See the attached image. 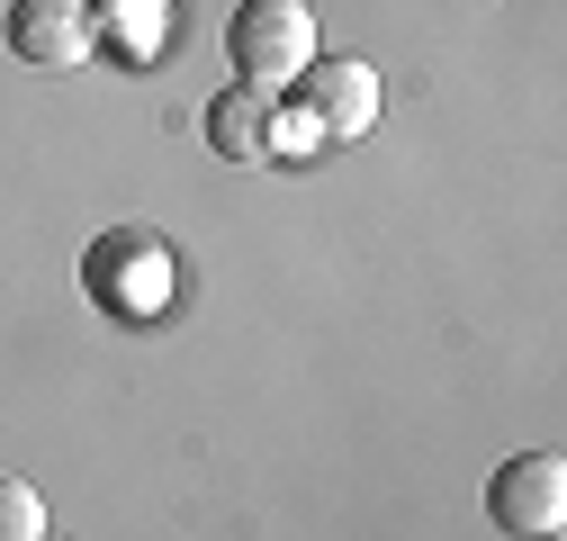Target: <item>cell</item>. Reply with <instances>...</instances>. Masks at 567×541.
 <instances>
[{"instance_id":"6da1fadb","label":"cell","mask_w":567,"mask_h":541,"mask_svg":"<svg viewBox=\"0 0 567 541\" xmlns=\"http://www.w3.org/2000/svg\"><path fill=\"white\" fill-rule=\"evenodd\" d=\"M226 54H235L244 91L298 82L307 63H316V19H307V0H244L235 28H226Z\"/></svg>"},{"instance_id":"7a4b0ae2","label":"cell","mask_w":567,"mask_h":541,"mask_svg":"<svg viewBox=\"0 0 567 541\" xmlns=\"http://www.w3.org/2000/svg\"><path fill=\"white\" fill-rule=\"evenodd\" d=\"M486 514L495 532H514V541H540L567 523V460L558 451H523L495 469V488H486Z\"/></svg>"},{"instance_id":"3957f363","label":"cell","mask_w":567,"mask_h":541,"mask_svg":"<svg viewBox=\"0 0 567 541\" xmlns=\"http://www.w3.org/2000/svg\"><path fill=\"white\" fill-rule=\"evenodd\" d=\"M298 100H307V118H316V135H370L379 126V73L361 54H316L307 73H298Z\"/></svg>"},{"instance_id":"277c9868","label":"cell","mask_w":567,"mask_h":541,"mask_svg":"<svg viewBox=\"0 0 567 541\" xmlns=\"http://www.w3.org/2000/svg\"><path fill=\"white\" fill-rule=\"evenodd\" d=\"M91 37H100V10H91V0H10V54H28L37 73L82 63Z\"/></svg>"},{"instance_id":"5b68a950","label":"cell","mask_w":567,"mask_h":541,"mask_svg":"<svg viewBox=\"0 0 567 541\" xmlns=\"http://www.w3.org/2000/svg\"><path fill=\"white\" fill-rule=\"evenodd\" d=\"M207 145H217L226 163H261L270 154V100L261 91H226L217 109H207Z\"/></svg>"},{"instance_id":"8992f818","label":"cell","mask_w":567,"mask_h":541,"mask_svg":"<svg viewBox=\"0 0 567 541\" xmlns=\"http://www.w3.org/2000/svg\"><path fill=\"white\" fill-rule=\"evenodd\" d=\"M0 541H45V497L28 479H0Z\"/></svg>"},{"instance_id":"52a82bcc","label":"cell","mask_w":567,"mask_h":541,"mask_svg":"<svg viewBox=\"0 0 567 541\" xmlns=\"http://www.w3.org/2000/svg\"><path fill=\"white\" fill-rule=\"evenodd\" d=\"M91 10H163V0H91Z\"/></svg>"},{"instance_id":"ba28073f","label":"cell","mask_w":567,"mask_h":541,"mask_svg":"<svg viewBox=\"0 0 567 541\" xmlns=\"http://www.w3.org/2000/svg\"><path fill=\"white\" fill-rule=\"evenodd\" d=\"M540 541H558V532H540Z\"/></svg>"}]
</instances>
